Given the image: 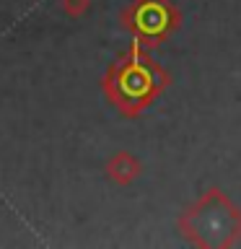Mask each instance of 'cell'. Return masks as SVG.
Segmentation results:
<instances>
[{
    "label": "cell",
    "instance_id": "cell-3",
    "mask_svg": "<svg viewBox=\"0 0 241 249\" xmlns=\"http://www.w3.org/2000/svg\"><path fill=\"white\" fill-rule=\"evenodd\" d=\"M60 3H62V11L68 16H81L88 8V0H60Z\"/></svg>",
    "mask_w": 241,
    "mask_h": 249
},
{
    "label": "cell",
    "instance_id": "cell-1",
    "mask_svg": "<svg viewBox=\"0 0 241 249\" xmlns=\"http://www.w3.org/2000/svg\"><path fill=\"white\" fill-rule=\"evenodd\" d=\"M138 174V163L130 159L127 153H117L112 161H109V177L120 184H127L132 177Z\"/></svg>",
    "mask_w": 241,
    "mask_h": 249
},
{
    "label": "cell",
    "instance_id": "cell-2",
    "mask_svg": "<svg viewBox=\"0 0 241 249\" xmlns=\"http://www.w3.org/2000/svg\"><path fill=\"white\" fill-rule=\"evenodd\" d=\"M143 83H145V78H143V73H140L138 68L122 70V75H120V91H122V93L135 96V93L143 91Z\"/></svg>",
    "mask_w": 241,
    "mask_h": 249
}]
</instances>
